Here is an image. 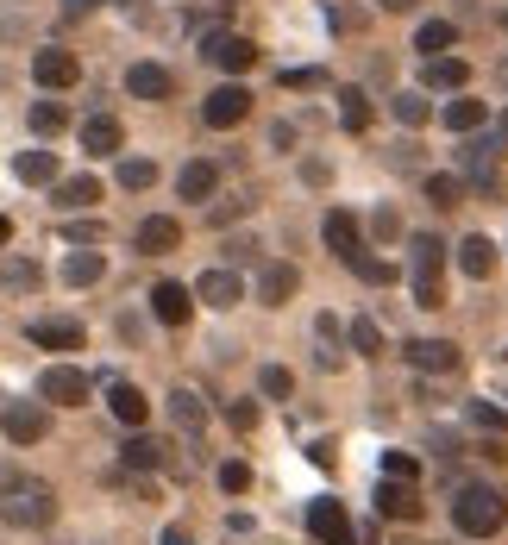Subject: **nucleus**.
<instances>
[{
  "mask_svg": "<svg viewBox=\"0 0 508 545\" xmlns=\"http://www.w3.org/2000/svg\"><path fill=\"white\" fill-rule=\"evenodd\" d=\"M57 520V489L26 477V470H0V527L44 533Z\"/></svg>",
  "mask_w": 508,
  "mask_h": 545,
  "instance_id": "obj_1",
  "label": "nucleus"
},
{
  "mask_svg": "<svg viewBox=\"0 0 508 545\" xmlns=\"http://www.w3.org/2000/svg\"><path fill=\"white\" fill-rule=\"evenodd\" d=\"M320 239H327V251H333L352 276H364V282H389V276H396L389 264H377V257L364 251V232H358V220H352L345 207H333L327 220H320Z\"/></svg>",
  "mask_w": 508,
  "mask_h": 545,
  "instance_id": "obj_2",
  "label": "nucleus"
},
{
  "mask_svg": "<svg viewBox=\"0 0 508 545\" xmlns=\"http://www.w3.org/2000/svg\"><path fill=\"white\" fill-rule=\"evenodd\" d=\"M408 289L414 307H446V245L433 232H408Z\"/></svg>",
  "mask_w": 508,
  "mask_h": 545,
  "instance_id": "obj_3",
  "label": "nucleus"
},
{
  "mask_svg": "<svg viewBox=\"0 0 508 545\" xmlns=\"http://www.w3.org/2000/svg\"><path fill=\"white\" fill-rule=\"evenodd\" d=\"M452 527L465 533V539H496L508 527V502H502L496 489L471 483V489H458V502H452Z\"/></svg>",
  "mask_w": 508,
  "mask_h": 545,
  "instance_id": "obj_4",
  "label": "nucleus"
},
{
  "mask_svg": "<svg viewBox=\"0 0 508 545\" xmlns=\"http://www.w3.org/2000/svg\"><path fill=\"white\" fill-rule=\"evenodd\" d=\"M0 433H7V445L51 439V408H44V401H7V408H0Z\"/></svg>",
  "mask_w": 508,
  "mask_h": 545,
  "instance_id": "obj_5",
  "label": "nucleus"
},
{
  "mask_svg": "<svg viewBox=\"0 0 508 545\" xmlns=\"http://www.w3.org/2000/svg\"><path fill=\"white\" fill-rule=\"evenodd\" d=\"M88 389H95V383H88V370H76V364H51L38 376V401H44V408H82Z\"/></svg>",
  "mask_w": 508,
  "mask_h": 545,
  "instance_id": "obj_6",
  "label": "nucleus"
},
{
  "mask_svg": "<svg viewBox=\"0 0 508 545\" xmlns=\"http://www.w3.org/2000/svg\"><path fill=\"white\" fill-rule=\"evenodd\" d=\"M245 113H251V88H245V82H220V88L201 101V120L214 126V132H233V126H245Z\"/></svg>",
  "mask_w": 508,
  "mask_h": 545,
  "instance_id": "obj_7",
  "label": "nucleus"
},
{
  "mask_svg": "<svg viewBox=\"0 0 508 545\" xmlns=\"http://www.w3.org/2000/svg\"><path fill=\"white\" fill-rule=\"evenodd\" d=\"M32 82H38V88H51V94L76 88V82H82V57H76V51H63V44H44V51L32 57Z\"/></svg>",
  "mask_w": 508,
  "mask_h": 545,
  "instance_id": "obj_8",
  "label": "nucleus"
},
{
  "mask_svg": "<svg viewBox=\"0 0 508 545\" xmlns=\"http://www.w3.org/2000/svg\"><path fill=\"white\" fill-rule=\"evenodd\" d=\"M201 57L214 63V69H226V76H245V69L258 63V44L239 38V32H207L201 38Z\"/></svg>",
  "mask_w": 508,
  "mask_h": 545,
  "instance_id": "obj_9",
  "label": "nucleus"
},
{
  "mask_svg": "<svg viewBox=\"0 0 508 545\" xmlns=\"http://www.w3.org/2000/svg\"><path fill=\"white\" fill-rule=\"evenodd\" d=\"M308 533H314L320 545H358V539H352V520H345V508L327 502V495H320V502H308Z\"/></svg>",
  "mask_w": 508,
  "mask_h": 545,
  "instance_id": "obj_10",
  "label": "nucleus"
},
{
  "mask_svg": "<svg viewBox=\"0 0 508 545\" xmlns=\"http://www.w3.org/2000/svg\"><path fill=\"white\" fill-rule=\"evenodd\" d=\"M189 295H195V301H207V307H239V301H245V276H239L233 264H226V270H207Z\"/></svg>",
  "mask_w": 508,
  "mask_h": 545,
  "instance_id": "obj_11",
  "label": "nucleus"
},
{
  "mask_svg": "<svg viewBox=\"0 0 508 545\" xmlns=\"http://www.w3.org/2000/svg\"><path fill=\"white\" fill-rule=\"evenodd\" d=\"M126 94H132V101H170V94H176V76H170L164 63H132V69H126Z\"/></svg>",
  "mask_w": 508,
  "mask_h": 545,
  "instance_id": "obj_12",
  "label": "nucleus"
},
{
  "mask_svg": "<svg viewBox=\"0 0 508 545\" xmlns=\"http://www.w3.org/2000/svg\"><path fill=\"white\" fill-rule=\"evenodd\" d=\"M26 339H32L38 351H82V320H63V314L32 320V326H26Z\"/></svg>",
  "mask_w": 508,
  "mask_h": 545,
  "instance_id": "obj_13",
  "label": "nucleus"
},
{
  "mask_svg": "<svg viewBox=\"0 0 508 545\" xmlns=\"http://www.w3.org/2000/svg\"><path fill=\"white\" fill-rule=\"evenodd\" d=\"M377 514L383 520H421V489L396 483V477H377Z\"/></svg>",
  "mask_w": 508,
  "mask_h": 545,
  "instance_id": "obj_14",
  "label": "nucleus"
},
{
  "mask_svg": "<svg viewBox=\"0 0 508 545\" xmlns=\"http://www.w3.org/2000/svg\"><path fill=\"white\" fill-rule=\"evenodd\" d=\"M189 314H195V295L182 289V282H157L151 289V320L157 326H189Z\"/></svg>",
  "mask_w": 508,
  "mask_h": 545,
  "instance_id": "obj_15",
  "label": "nucleus"
},
{
  "mask_svg": "<svg viewBox=\"0 0 508 545\" xmlns=\"http://www.w3.org/2000/svg\"><path fill=\"white\" fill-rule=\"evenodd\" d=\"M408 364H414V370H427V376H452L465 358H458V345H452V339H414V345H408Z\"/></svg>",
  "mask_w": 508,
  "mask_h": 545,
  "instance_id": "obj_16",
  "label": "nucleus"
},
{
  "mask_svg": "<svg viewBox=\"0 0 508 545\" xmlns=\"http://www.w3.org/2000/svg\"><path fill=\"white\" fill-rule=\"evenodd\" d=\"M107 408H113V420H120V426H132V433L151 420V401H145V389H138V383H107Z\"/></svg>",
  "mask_w": 508,
  "mask_h": 545,
  "instance_id": "obj_17",
  "label": "nucleus"
},
{
  "mask_svg": "<svg viewBox=\"0 0 508 545\" xmlns=\"http://www.w3.org/2000/svg\"><path fill=\"white\" fill-rule=\"evenodd\" d=\"M214 188H220V163L195 157V163H182V170H176V195L182 201H214Z\"/></svg>",
  "mask_w": 508,
  "mask_h": 545,
  "instance_id": "obj_18",
  "label": "nucleus"
},
{
  "mask_svg": "<svg viewBox=\"0 0 508 545\" xmlns=\"http://www.w3.org/2000/svg\"><path fill=\"white\" fill-rule=\"evenodd\" d=\"M465 82H471V63L465 57H427V69H421V94H433V88L458 94Z\"/></svg>",
  "mask_w": 508,
  "mask_h": 545,
  "instance_id": "obj_19",
  "label": "nucleus"
},
{
  "mask_svg": "<svg viewBox=\"0 0 508 545\" xmlns=\"http://www.w3.org/2000/svg\"><path fill=\"white\" fill-rule=\"evenodd\" d=\"M138 251H145V257L182 251V220H170V213H151V220L138 226Z\"/></svg>",
  "mask_w": 508,
  "mask_h": 545,
  "instance_id": "obj_20",
  "label": "nucleus"
},
{
  "mask_svg": "<svg viewBox=\"0 0 508 545\" xmlns=\"http://www.w3.org/2000/svg\"><path fill=\"white\" fill-rule=\"evenodd\" d=\"M458 270H465L471 282H490L496 276V239H483V232L458 239Z\"/></svg>",
  "mask_w": 508,
  "mask_h": 545,
  "instance_id": "obj_21",
  "label": "nucleus"
},
{
  "mask_svg": "<svg viewBox=\"0 0 508 545\" xmlns=\"http://www.w3.org/2000/svg\"><path fill=\"white\" fill-rule=\"evenodd\" d=\"M295 289H302V270H295V264H264L258 270V301L264 307H283Z\"/></svg>",
  "mask_w": 508,
  "mask_h": 545,
  "instance_id": "obj_22",
  "label": "nucleus"
},
{
  "mask_svg": "<svg viewBox=\"0 0 508 545\" xmlns=\"http://www.w3.org/2000/svg\"><path fill=\"white\" fill-rule=\"evenodd\" d=\"M170 420L182 426V433H189V439H201V426H207V401L195 395V389H170Z\"/></svg>",
  "mask_w": 508,
  "mask_h": 545,
  "instance_id": "obj_23",
  "label": "nucleus"
},
{
  "mask_svg": "<svg viewBox=\"0 0 508 545\" xmlns=\"http://www.w3.org/2000/svg\"><path fill=\"white\" fill-rule=\"evenodd\" d=\"M120 464H126V470H138V477H151V470L164 464V439H151V433H132V439L120 445Z\"/></svg>",
  "mask_w": 508,
  "mask_h": 545,
  "instance_id": "obj_24",
  "label": "nucleus"
},
{
  "mask_svg": "<svg viewBox=\"0 0 508 545\" xmlns=\"http://www.w3.org/2000/svg\"><path fill=\"white\" fill-rule=\"evenodd\" d=\"M82 151H88V157H113V151H120V120H113V113L82 120Z\"/></svg>",
  "mask_w": 508,
  "mask_h": 545,
  "instance_id": "obj_25",
  "label": "nucleus"
},
{
  "mask_svg": "<svg viewBox=\"0 0 508 545\" xmlns=\"http://www.w3.org/2000/svg\"><path fill=\"white\" fill-rule=\"evenodd\" d=\"M101 276H107V257L101 251H69L63 257V282H69V289H95Z\"/></svg>",
  "mask_w": 508,
  "mask_h": 545,
  "instance_id": "obj_26",
  "label": "nucleus"
},
{
  "mask_svg": "<svg viewBox=\"0 0 508 545\" xmlns=\"http://www.w3.org/2000/svg\"><path fill=\"white\" fill-rule=\"evenodd\" d=\"M440 120H446V132L471 138L483 120H490V107H483V101H471V94H458V101H446V113H440Z\"/></svg>",
  "mask_w": 508,
  "mask_h": 545,
  "instance_id": "obj_27",
  "label": "nucleus"
},
{
  "mask_svg": "<svg viewBox=\"0 0 508 545\" xmlns=\"http://www.w3.org/2000/svg\"><path fill=\"white\" fill-rule=\"evenodd\" d=\"M101 201V182L95 176H63L57 182V207L63 213H82V207H95Z\"/></svg>",
  "mask_w": 508,
  "mask_h": 545,
  "instance_id": "obj_28",
  "label": "nucleus"
},
{
  "mask_svg": "<svg viewBox=\"0 0 508 545\" xmlns=\"http://www.w3.org/2000/svg\"><path fill=\"white\" fill-rule=\"evenodd\" d=\"M452 44H458V26H452V19H427V26L414 32V51H421V57H446Z\"/></svg>",
  "mask_w": 508,
  "mask_h": 545,
  "instance_id": "obj_29",
  "label": "nucleus"
},
{
  "mask_svg": "<svg viewBox=\"0 0 508 545\" xmlns=\"http://www.w3.org/2000/svg\"><path fill=\"white\" fill-rule=\"evenodd\" d=\"M458 163H465V176H471V182H483V176L496 182V138H471V145L458 151Z\"/></svg>",
  "mask_w": 508,
  "mask_h": 545,
  "instance_id": "obj_30",
  "label": "nucleus"
},
{
  "mask_svg": "<svg viewBox=\"0 0 508 545\" xmlns=\"http://www.w3.org/2000/svg\"><path fill=\"white\" fill-rule=\"evenodd\" d=\"M13 176L32 182V188H44V182H57V157L51 151H19L13 157Z\"/></svg>",
  "mask_w": 508,
  "mask_h": 545,
  "instance_id": "obj_31",
  "label": "nucleus"
},
{
  "mask_svg": "<svg viewBox=\"0 0 508 545\" xmlns=\"http://www.w3.org/2000/svg\"><path fill=\"white\" fill-rule=\"evenodd\" d=\"M389 113H396L402 126H427L433 120V101H427L421 88H402V94H389Z\"/></svg>",
  "mask_w": 508,
  "mask_h": 545,
  "instance_id": "obj_32",
  "label": "nucleus"
},
{
  "mask_svg": "<svg viewBox=\"0 0 508 545\" xmlns=\"http://www.w3.org/2000/svg\"><path fill=\"white\" fill-rule=\"evenodd\" d=\"M339 126L345 132H364V126H371V94H364V88H339Z\"/></svg>",
  "mask_w": 508,
  "mask_h": 545,
  "instance_id": "obj_33",
  "label": "nucleus"
},
{
  "mask_svg": "<svg viewBox=\"0 0 508 545\" xmlns=\"http://www.w3.org/2000/svg\"><path fill=\"white\" fill-rule=\"evenodd\" d=\"M0 282H7L13 295H32L38 282H44V270L32 264V257H7V264H0Z\"/></svg>",
  "mask_w": 508,
  "mask_h": 545,
  "instance_id": "obj_34",
  "label": "nucleus"
},
{
  "mask_svg": "<svg viewBox=\"0 0 508 545\" xmlns=\"http://www.w3.org/2000/svg\"><path fill=\"white\" fill-rule=\"evenodd\" d=\"M427 201L452 213V207H465V176H427Z\"/></svg>",
  "mask_w": 508,
  "mask_h": 545,
  "instance_id": "obj_35",
  "label": "nucleus"
},
{
  "mask_svg": "<svg viewBox=\"0 0 508 545\" xmlns=\"http://www.w3.org/2000/svg\"><path fill=\"white\" fill-rule=\"evenodd\" d=\"M26 120H32V132H38V138H51V132H63V126H69V107H63V101H32Z\"/></svg>",
  "mask_w": 508,
  "mask_h": 545,
  "instance_id": "obj_36",
  "label": "nucleus"
},
{
  "mask_svg": "<svg viewBox=\"0 0 508 545\" xmlns=\"http://www.w3.org/2000/svg\"><path fill=\"white\" fill-rule=\"evenodd\" d=\"M345 345L364 351V358H383V326L377 320H352V326H345Z\"/></svg>",
  "mask_w": 508,
  "mask_h": 545,
  "instance_id": "obj_37",
  "label": "nucleus"
},
{
  "mask_svg": "<svg viewBox=\"0 0 508 545\" xmlns=\"http://www.w3.org/2000/svg\"><path fill=\"white\" fill-rule=\"evenodd\" d=\"M258 389H264V401H289L295 395V370L289 364H264L258 370Z\"/></svg>",
  "mask_w": 508,
  "mask_h": 545,
  "instance_id": "obj_38",
  "label": "nucleus"
},
{
  "mask_svg": "<svg viewBox=\"0 0 508 545\" xmlns=\"http://www.w3.org/2000/svg\"><path fill=\"white\" fill-rule=\"evenodd\" d=\"M157 182V163L151 157H126L120 163V188H132V195H138V188H151Z\"/></svg>",
  "mask_w": 508,
  "mask_h": 545,
  "instance_id": "obj_39",
  "label": "nucleus"
},
{
  "mask_svg": "<svg viewBox=\"0 0 508 545\" xmlns=\"http://www.w3.org/2000/svg\"><path fill=\"white\" fill-rule=\"evenodd\" d=\"M220 489H226V495H245V489H251V464L226 458V464H220Z\"/></svg>",
  "mask_w": 508,
  "mask_h": 545,
  "instance_id": "obj_40",
  "label": "nucleus"
},
{
  "mask_svg": "<svg viewBox=\"0 0 508 545\" xmlns=\"http://www.w3.org/2000/svg\"><path fill=\"white\" fill-rule=\"evenodd\" d=\"M63 239H69V245H101V239H107V226H101V220H69V226H63Z\"/></svg>",
  "mask_w": 508,
  "mask_h": 545,
  "instance_id": "obj_41",
  "label": "nucleus"
},
{
  "mask_svg": "<svg viewBox=\"0 0 508 545\" xmlns=\"http://www.w3.org/2000/svg\"><path fill=\"white\" fill-rule=\"evenodd\" d=\"M383 477H396V483H414V477H421V464H414L408 452H383Z\"/></svg>",
  "mask_w": 508,
  "mask_h": 545,
  "instance_id": "obj_42",
  "label": "nucleus"
},
{
  "mask_svg": "<svg viewBox=\"0 0 508 545\" xmlns=\"http://www.w3.org/2000/svg\"><path fill=\"white\" fill-rule=\"evenodd\" d=\"M471 426H483V433H508V414H502V408H483V401H471Z\"/></svg>",
  "mask_w": 508,
  "mask_h": 545,
  "instance_id": "obj_43",
  "label": "nucleus"
},
{
  "mask_svg": "<svg viewBox=\"0 0 508 545\" xmlns=\"http://www.w3.org/2000/svg\"><path fill=\"white\" fill-rule=\"evenodd\" d=\"M226 420H233L239 433H251V426H258V408H251V401H226Z\"/></svg>",
  "mask_w": 508,
  "mask_h": 545,
  "instance_id": "obj_44",
  "label": "nucleus"
},
{
  "mask_svg": "<svg viewBox=\"0 0 508 545\" xmlns=\"http://www.w3.org/2000/svg\"><path fill=\"white\" fill-rule=\"evenodd\" d=\"M327 76H320V69H283V88H320Z\"/></svg>",
  "mask_w": 508,
  "mask_h": 545,
  "instance_id": "obj_45",
  "label": "nucleus"
},
{
  "mask_svg": "<svg viewBox=\"0 0 508 545\" xmlns=\"http://www.w3.org/2000/svg\"><path fill=\"white\" fill-rule=\"evenodd\" d=\"M327 19H333V32H358L364 26V13H352V7H327Z\"/></svg>",
  "mask_w": 508,
  "mask_h": 545,
  "instance_id": "obj_46",
  "label": "nucleus"
},
{
  "mask_svg": "<svg viewBox=\"0 0 508 545\" xmlns=\"http://www.w3.org/2000/svg\"><path fill=\"white\" fill-rule=\"evenodd\" d=\"M371 232H377V239H396V232H402V220H396V213H389V207H377V220H371Z\"/></svg>",
  "mask_w": 508,
  "mask_h": 545,
  "instance_id": "obj_47",
  "label": "nucleus"
},
{
  "mask_svg": "<svg viewBox=\"0 0 508 545\" xmlns=\"http://www.w3.org/2000/svg\"><path fill=\"white\" fill-rule=\"evenodd\" d=\"M95 7H107V0H63V13H69V19H82V13H95Z\"/></svg>",
  "mask_w": 508,
  "mask_h": 545,
  "instance_id": "obj_48",
  "label": "nucleus"
},
{
  "mask_svg": "<svg viewBox=\"0 0 508 545\" xmlns=\"http://www.w3.org/2000/svg\"><path fill=\"white\" fill-rule=\"evenodd\" d=\"M226 257H233V264H239V257H258V245H251V239H226Z\"/></svg>",
  "mask_w": 508,
  "mask_h": 545,
  "instance_id": "obj_49",
  "label": "nucleus"
},
{
  "mask_svg": "<svg viewBox=\"0 0 508 545\" xmlns=\"http://www.w3.org/2000/svg\"><path fill=\"white\" fill-rule=\"evenodd\" d=\"M164 545H195V539L182 533V527H164Z\"/></svg>",
  "mask_w": 508,
  "mask_h": 545,
  "instance_id": "obj_50",
  "label": "nucleus"
},
{
  "mask_svg": "<svg viewBox=\"0 0 508 545\" xmlns=\"http://www.w3.org/2000/svg\"><path fill=\"white\" fill-rule=\"evenodd\" d=\"M377 7H383V13H408V7H414V0H377Z\"/></svg>",
  "mask_w": 508,
  "mask_h": 545,
  "instance_id": "obj_51",
  "label": "nucleus"
},
{
  "mask_svg": "<svg viewBox=\"0 0 508 545\" xmlns=\"http://www.w3.org/2000/svg\"><path fill=\"white\" fill-rule=\"evenodd\" d=\"M13 239V220H7V213H0V245H7Z\"/></svg>",
  "mask_w": 508,
  "mask_h": 545,
  "instance_id": "obj_52",
  "label": "nucleus"
},
{
  "mask_svg": "<svg viewBox=\"0 0 508 545\" xmlns=\"http://www.w3.org/2000/svg\"><path fill=\"white\" fill-rule=\"evenodd\" d=\"M496 82H502V88H508V57H502V63H496Z\"/></svg>",
  "mask_w": 508,
  "mask_h": 545,
  "instance_id": "obj_53",
  "label": "nucleus"
},
{
  "mask_svg": "<svg viewBox=\"0 0 508 545\" xmlns=\"http://www.w3.org/2000/svg\"><path fill=\"white\" fill-rule=\"evenodd\" d=\"M502 138H508V113H502Z\"/></svg>",
  "mask_w": 508,
  "mask_h": 545,
  "instance_id": "obj_54",
  "label": "nucleus"
},
{
  "mask_svg": "<svg viewBox=\"0 0 508 545\" xmlns=\"http://www.w3.org/2000/svg\"><path fill=\"white\" fill-rule=\"evenodd\" d=\"M502 32H508V7H502Z\"/></svg>",
  "mask_w": 508,
  "mask_h": 545,
  "instance_id": "obj_55",
  "label": "nucleus"
}]
</instances>
